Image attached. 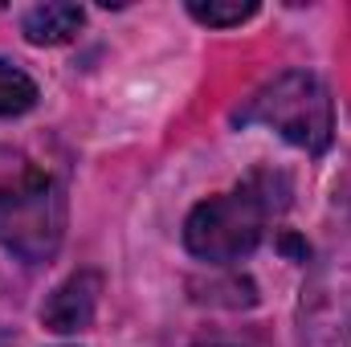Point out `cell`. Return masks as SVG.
Instances as JSON below:
<instances>
[{
  "instance_id": "obj_1",
  "label": "cell",
  "mask_w": 351,
  "mask_h": 347,
  "mask_svg": "<svg viewBox=\"0 0 351 347\" xmlns=\"http://www.w3.org/2000/svg\"><path fill=\"white\" fill-rule=\"evenodd\" d=\"M290 204V184L278 172H254L241 188L200 200L184 221L188 254L208 265L250 258L265 237V221Z\"/></svg>"
},
{
  "instance_id": "obj_2",
  "label": "cell",
  "mask_w": 351,
  "mask_h": 347,
  "mask_svg": "<svg viewBox=\"0 0 351 347\" xmlns=\"http://www.w3.org/2000/svg\"><path fill=\"white\" fill-rule=\"evenodd\" d=\"M66 233V196L29 156L0 147V246L21 261H49Z\"/></svg>"
},
{
  "instance_id": "obj_3",
  "label": "cell",
  "mask_w": 351,
  "mask_h": 347,
  "mask_svg": "<svg viewBox=\"0 0 351 347\" xmlns=\"http://www.w3.org/2000/svg\"><path fill=\"white\" fill-rule=\"evenodd\" d=\"M233 123H241V127L262 123L269 131H278L286 143L302 147L306 156H323L331 147V135H335V106H331V90L315 74L286 70L274 82H265L233 115Z\"/></svg>"
},
{
  "instance_id": "obj_4",
  "label": "cell",
  "mask_w": 351,
  "mask_h": 347,
  "mask_svg": "<svg viewBox=\"0 0 351 347\" xmlns=\"http://www.w3.org/2000/svg\"><path fill=\"white\" fill-rule=\"evenodd\" d=\"M98 294H102V278L94 270H78L70 274L41 307V323L58 335H74V331H86L94 323V311H98Z\"/></svg>"
},
{
  "instance_id": "obj_5",
  "label": "cell",
  "mask_w": 351,
  "mask_h": 347,
  "mask_svg": "<svg viewBox=\"0 0 351 347\" xmlns=\"http://www.w3.org/2000/svg\"><path fill=\"white\" fill-rule=\"evenodd\" d=\"M82 21H86V12L78 4H37L25 12L21 33L33 45H66V41H74Z\"/></svg>"
},
{
  "instance_id": "obj_6",
  "label": "cell",
  "mask_w": 351,
  "mask_h": 347,
  "mask_svg": "<svg viewBox=\"0 0 351 347\" xmlns=\"http://www.w3.org/2000/svg\"><path fill=\"white\" fill-rule=\"evenodd\" d=\"M37 98H41V90L21 66L0 62V119H16V115L33 110Z\"/></svg>"
},
{
  "instance_id": "obj_7",
  "label": "cell",
  "mask_w": 351,
  "mask_h": 347,
  "mask_svg": "<svg viewBox=\"0 0 351 347\" xmlns=\"http://www.w3.org/2000/svg\"><path fill=\"white\" fill-rule=\"evenodd\" d=\"M254 12H258L254 0H245V4L241 0H188V16L208 29H233V25L250 21Z\"/></svg>"
},
{
  "instance_id": "obj_8",
  "label": "cell",
  "mask_w": 351,
  "mask_h": 347,
  "mask_svg": "<svg viewBox=\"0 0 351 347\" xmlns=\"http://www.w3.org/2000/svg\"><path fill=\"white\" fill-rule=\"evenodd\" d=\"M204 347H229V344H204Z\"/></svg>"
}]
</instances>
